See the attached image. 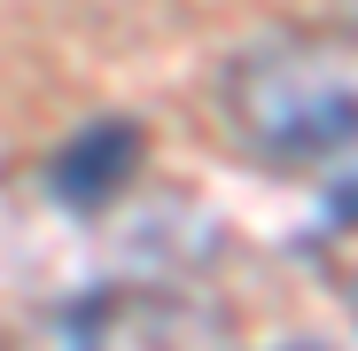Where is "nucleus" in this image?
I'll use <instances>...</instances> for the list:
<instances>
[{"instance_id": "obj_4", "label": "nucleus", "mask_w": 358, "mask_h": 351, "mask_svg": "<svg viewBox=\"0 0 358 351\" xmlns=\"http://www.w3.org/2000/svg\"><path fill=\"white\" fill-rule=\"evenodd\" d=\"M312 180H320V219L327 226H358V117H350V133L312 164Z\"/></svg>"}, {"instance_id": "obj_2", "label": "nucleus", "mask_w": 358, "mask_h": 351, "mask_svg": "<svg viewBox=\"0 0 358 351\" xmlns=\"http://www.w3.org/2000/svg\"><path fill=\"white\" fill-rule=\"evenodd\" d=\"M8 351H226V320L195 289L117 281L39 312Z\"/></svg>"}, {"instance_id": "obj_1", "label": "nucleus", "mask_w": 358, "mask_h": 351, "mask_svg": "<svg viewBox=\"0 0 358 351\" xmlns=\"http://www.w3.org/2000/svg\"><path fill=\"white\" fill-rule=\"evenodd\" d=\"M218 117L242 156L273 172H312L358 117V39L273 32L218 71Z\"/></svg>"}, {"instance_id": "obj_6", "label": "nucleus", "mask_w": 358, "mask_h": 351, "mask_svg": "<svg viewBox=\"0 0 358 351\" xmlns=\"http://www.w3.org/2000/svg\"><path fill=\"white\" fill-rule=\"evenodd\" d=\"M280 351H327V343H280Z\"/></svg>"}, {"instance_id": "obj_3", "label": "nucleus", "mask_w": 358, "mask_h": 351, "mask_svg": "<svg viewBox=\"0 0 358 351\" xmlns=\"http://www.w3.org/2000/svg\"><path fill=\"white\" fill-rule=\"evenodd\" d=\"M141 125L133 117H94V125H78L63 149L47 156V203H63V211H109L117 195H125L141 180Z\"/></svg>"}, {"instance_id": "obj_5", "label": "nucleus", "mask_w": 358, "mask_h": 351, "mask_svg": "<svg viewBox=\"0 0 358 351\" xmlns=\"http://www.w3.org/2000/svg\"><path fill=\"white\" fill-rule=\"evenodd\" d=\"M335 8H343V16H350V24H358V0H335Z\"/></svg>"}]
</instances>
